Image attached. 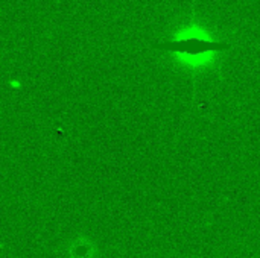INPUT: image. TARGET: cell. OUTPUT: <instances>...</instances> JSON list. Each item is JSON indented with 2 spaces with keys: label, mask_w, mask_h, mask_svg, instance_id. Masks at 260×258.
I'll return each mask as SVG.
<instances>
[{
  "label": "cell",
  "mask_w": 260,
  "mask_h": 258,
  "mask_svg": "<svg viewBox=\"0 0 260 258\" xmlns=\"http://www.w3.org/2000/svg\"><path fill=\"white\" fill-rule=\"evenodd\" d=\"M158 47L177 52L181 61L184 59V62L190 67H199L207 64L208 55L218 50H225L230 47V44L222 41H211L204 31L192 28L190 31L183 32V35L177 37L175 40L158 44Z\"/></svg>",
  "instance_id": "6da1fadb"
}]
</instances>
